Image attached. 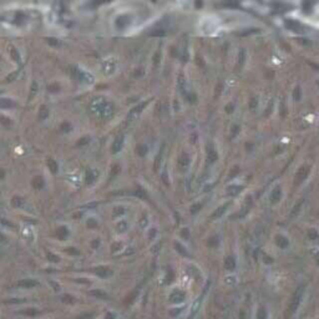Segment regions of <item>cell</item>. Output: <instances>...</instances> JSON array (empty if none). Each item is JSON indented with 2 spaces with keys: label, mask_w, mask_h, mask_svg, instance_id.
Returning a JSON list of instances; mask_svg holds the SVG:
<instances>
[{
  "label": "cell",
  "mask_w": 319,
  "mask_h": 319,
  "mask_svg": "<svg viewBox=\"0 0 319 319\" xmlns=\"http://www.w3.org/2000/svg\"><path fill=\"white\" fill-rule=\"evenodd\" d=\"M303 293H304V287H302V285L298 287L297 291L293 294V297H292L291 304H289V309H291L292 313H294L298 309V307H299V304L302 302V298H303Z\"/></svg>",
  "instance_id": "6da1fadb"
},
{
  "label": "cell",
  "mask_w": 319,
  "mask_h": 319,
  "mask_svg": "<svg viewBox=\"0 0 319 319\" xmlns=\"http://www.w3.org/2000/svg\"><path fill=\"white\" fill-rule=\"evenodd\" d=\"M19 287L21 288H25V289H31V288H35V287L39 285V283L35 280V279H21L19 283H18Z\"/></svg>",
  "instance_id": "7a4b0ae2"
},
{
  "label": "cell",
  "mask_w": 319,
  "mask_h": 319,
  "mask_svg": "<svg viewBox=\"0 0 319 319\" xmlns=\"http://www.w3.org/2000/svg\"><path fill=\"white\" fill-rule=\"evenodd\" d=\"M184 293L182 291H175L172 292V294L170 296V302L171 303H181L184 299Z\"/></svg>",
  "instance_id": "3957f363"
},
{
  "label": "cell",
  "mask_w": 319,
  "mask_h": 319,
  "mask_svg": "<svg viewBox=\"0 0 319 319\" xmlns=\"http://www.w3.org/2000/svg\"><path fill=\"white\" fill-rule=\"evenodd\" d=\"M95 273H96V276H99L100 278H107L109 276H111L112 272L107 267H99V268H95Z\"/></svg>",
  "instance_id": "277c9868"
},
{
  "label": "cell",
  "mask_w": 319,
  "mask_h": 319,
  "mask_svg": "<svg viewBox=\"0 0 319 319\" xmlns=\"http://www.w3.org/2000/svg\"><path fill=\"white\" fill-rule=\"evenodd\" d=\"M56 236H57V238H59V239L64 241L65 238H68V236H69V230H68L65 226H61V227H59V228H57V231H56Z\"/></svg>",
  "instance_id": "5b68a950"
},
{
  "label": "cell",
  "mask_w": 319,
  "mask_h": 319,
  "mask_svg": "<svg viewBox=\"0 0 319 319\" xmlns=\"http://www.w3.org/2000/svg\"><path fill=\"white\" fill-rule=\"evenodd\" d=\"M234 268H236V259L233 257H227L225 259V269L233 271Z\"/></svg>",
  "instance_id": "8992f818"
},
{
  "label": "cell",
  "mask_w": 319,
  "mask_h": 319,
  "mask_svg": "<svg viewBox=\"0 0 319 319\" xmlns=\"http://www.w3.org/2000/svg\"><path fill=\"white\" fill-rule=\"evenodd\" d=\"M276 243L280 248H287V247H288V244H289L288 239H287L284 236H277L276 237Z\"/></svg>",
  "instance_id": "52a82bcc"
},
{
  "label": "cell",
  "mask_w": 319,
  "mask_h": 319,
  "mask_svg": "<svg viewBox=\"0 0 319 319\" xmlns=\"http://www.w3.org/2000/svg\"><path fill=\"white\" fill-rule=\"evenodd\" d=\"M89 294H90V296H92V297H95V298H100V299H106V298H107V294H106L105 292L100 291V289H93V291H90V292H89Z\"/></svg>",
  "instance_id": "ba28073f"
},
{
  "label": "cell",
  "mask_w": 319,
  "mask_h": 319,
  "mask_svg": "<svg viewBox=\"0 0 319 319\" xmlns=\"http://www.w3.org/2000/svg\"><path fill=\"white\" fill-rule=\"evenodd\" d=\"M230 206V203H226V205H223V206H221L217 211H214V213L212 214V218H219L223 213L226 212V209H227V207Z\"/></svg>",
  "instance_id": "9c48e42d"
},
{
  "label": "cell",
  "mask_w": 319,
  "mask_h": 319,
  "mask_svg": "<svg viewBox=\"0 0 319 319\" xmlns=\"http://www.w3.org/2000/svg\"><path fill=\"white\" fill-rule=\"evenodd\" d=\"M23 314L27 315V317H36V315L40 314V312L38 309H35V308H27V309L23 310Z\"/></svg>",
  "instance_id": "30bf717a"
},
{
  "label": "cell",
  "mask_w": 319,
  "mask_h": 319,
  "mask_svg": "<svg viewBox=\"0 0 319 319\" xmlns=\"http://www.w3.org/2000/svg\"><path fill=\"white\" fill-rule=\"evenodd\" d=\"M33 186H34V188H35V189H40V188H43V186H44L43 178H41V177H35V178H34V181H33Z\"/></svg>",
  "instance_id": "8fae6325"
},
{
  "label": "cell",
  "mask_w": 319,
  "mask_h": 319,
  "mask_svg": "<svg viewBox=\"0 0 319 319\" xmlns=\"http://www.w3.org/2000/svg\"><path fill=\"white\" fill-rule=\"evenodd\" d=\"M279 200H280V189H279V188H276V189L273 191V193H272V202L276 203V202H278Z\"/></svg>",
  "instance_id": "7c38bea8"
},
{
  "label": "cell",
  "mask_w": 319,
  "mask_h": 319,
  "mask_svg": "<svg viewBox=\"0 0 319 319\" xmlns=\"http://www.w3.org/2000/svg\"><path fill=\"white\" fill-rule=\"evenodd\" d=\"M257 319H267V312L263 307H261L257 312Z\"/></svg>",
  "instance_id": "4fadbf2b"
},
{
  "label": "cell",
  "mask_w": 319,
  "mask_h": 319,
  "mask_svg": "<svg viewBox=\"0 0 319 319\" xmlns=\"http://www.w3.org/2000/svg\"><path fill=\"white\" fill-rule=\"evenodd\" d=\"M61 302H62V303H66V304L72 303V302H74V297L70 296V294H64V296H61Z\"/></svg>",
  "instance_id": "5bb4252c"
},
{
  "label": "cell",
  "mask_w": 319,
  "mask_h": 319,
  "mask_svg": "<svg viewBox=\"0 0 319 319\" xmlns=\"http://www.w3.org/2000/svg\"><path fill=\"white\" fill-rule=\"evenodd\" d=\"M175 247L177 248V252L178 253H181V254H183V256H188V253H187V251H186V248H183L178 242H176L175 243Z\"/></svg>",
  "instance_id": "9a60e30c"
},
{
  "label": "cell",
  "mask_w": 319,
  "mask_h": 319,
  "mask_svg": "<svg viewBox=\"0 0 319 319\" xmlns=\"http://www.w3.org/2000/svg\"><path fill=\"white\" fill-rule=\"evenodd\" d=\"M48 165H49L50 170H51L54 173H56V171H57V164L54 161V160H49V161H48Z\"/></svg>",
  "instance_id": "2e32d148"
},
{
  "label": "cell",
  "mask_w": 319,
  "mask_h": 319,
  "mask_svg": "<svg viewBox=\"0 0 319 319\" xmlns=\"http://www.w3.org/2000/svg\"><path fill=\"white\" fill-rule=\"evenodd\" d=\"M48 259H49L50 262L57 263V262L60 261V257H59V256H56V254H54V253H48Z\"/></svg>",
  "instance_id": "e0dca14e"
},
{
  "label": "cell",
  "mask_w": 319,
  "mask_h": 319,
  "mask_svg": "<svg viewBox=\"0 0 319 319\" xmlns=\"http://www.w3.org/2000/svg\"><path fill=\"white\" fill-rule=\"evenodd\" d=\"M11 203H13V206L14 207H20L21 205H23V198H20V197H14L13 200H11Z\"/></svg>",
  "instance_id": "ac0fdd59"
},
{
  "label": "cell",
  "mask_w": 319,
  "mask_h": 319,
  "mask_svg": "<svg viewBox=\"0 0 319 319\" xmlns=\"http://www.w3.org/2000/svg\"><path fill=\"white\" fill-rule=\"evenodd\" d=\"M308 237H309V239L314 241V239H317L319 237V234H318V232L315 230H309L308 231Z\"/></svg>",
  "instance_id": "d6986e66"
},
{
  "label": "cell",
  "mask_w": 319,
  "mask_h": 319,
  "mask_svg": "<svg viewBox=\"0 0 319 319\" xmlns=\"http://www.w3.org/2000/svg\"><path fill=\"white\" fill-rule=\"evenodd\" d=\"M95 177H96V173L93 175L92 171H89L87 175H86V182H87V183H92L93 180H95Z\"/></svg>",
  "instance_id": "ffe728a7"
},
{
  "label": "cell",
  "mask_w": 319,
  "mask_h": 319,
  "mask_svg": "<svg viewBox=\"0 0 319 319\" xmlns=\"http://www.w3.org/2000/svg\"><path fill=\"white\" fill-rule=\"evenodd\" d=\"M66 253L72 254V256H77V254H80V252H79L76 248H74V247H69V248H66Z\"/></svg>",
  "instance_id": "44dd1931"
},
{
  "label": "cell",
  "mask_w": 319,
  "mask_h": 319,
  "mask_svg": "<svg viewBox=\"0 0 319 319\" xmlns=\"http://www.w3.org/2000/svg\"><path fill=\"white\" fill-rule=\"evenodd\" d=\"M121 143H122V140H121V139H117V141L114 143V152H117V151L121 148Z\"/></svg>",
  "instance_id": "7402d4cb"
},
{
  "label": "cell",
  "mask_w": 319,
  "mask_h": 319,
  "mask_svg": "<svg viewBox=\"0 0 319 319\" xmlns=\"http://www.w3.org/2000/svg\"><path fill=\"white\" fill-rule=\"evenodd\" d=\"M125 212V209L122 208V207H117V208H115L114 209V216L116 217V216H120V214H122Z\"/></svg>",
  "instance_id": "603a6c76"
},
{
  "label": "cell",
  "mask_w": 319,
  "mask_h": 319,
  "mask_svg": "<svg viewBox=\"0 0 319 319\" xmlns=\"http://www.w3.org/2000/svg\"><path fill=\"white\" fill-rule=\"evenodd\" d=\"M87 226H89L90 228H93V227H96V226H97V222L95 221V219H90V221L87 222Z\"/></svg>",
  "instance_id": "cb8c5ba5"
},
{
  "label": "cell",
  "mask_w": 319,
  "mask_h": 319,
  "mask_svg": "<svg viewBox=\"0 0 319 319\" xmlns=\"http://www.w3.org/2000/svg\"><path fill=\"white\" fill-rule=\"evenodd\" d=\"M75 319H91V314H89V313H85V314H81V315L76 317Z\"/></svg>",
  "instance_id": "d4e9b609"
},
{
  "label": "cell",
  "mask_w": 319,
  "mask_h": 319,
  "mask_svg": "<svg viewBox=\"0 0 319 319\" xmlns=\"http://www.w3.org/2000/svg\"><path fill=\"white\" fill-rule=\"evenodd\" d=\"M201 207H202V205H201V203H197V205H195V206L192 207L191 212H192V213H196V212H198V211H200V208H201Z\"/></svg>",
  "instance_id": "484cf974"
},
{
  "label": "cell",
  "mask_w": 319,
  "mask_h": 319,
  "mask_svg": "<svg viewBox=\"0 0 319 319\" xmlns=\"http://www.w3.org/2000/svg\"><path fill=\"white\" fill-rule=\"evenodd\" d=\"M91 246H92V248H93V249H96V248L100 246V241H99V239H95V241H92Z\"/></svg>",
  "instance_id": "4316f807"
},
{
  "label": "cell",
  "mask_w": 319,
  "mask_h": 319,
  "mask_svg": "<svg viewBox=\"0 0 319 319\" xmlns=\"http://www.w3.org/2000/svg\"><path fill=\"white\" fill-rule=\"evenodd\" d=\"M304 177H305V173H303V172H299V173L297 175V182L299 183V182H300V181H302Z\"/></svg>",
  "instance_id": "83f0119b"
},
{
  "label": "cell",
  "mask_w": 319,
  "mask_h": 319,
  "mask_svg": "<svg viewBox=\"0 0 319 319\" xmlns=\"http://www.w3.org/2000/svg\"><path fill=\"white\" fill-rule=\"evenodd\" d=\"M120 247H121V244H120V243H114V244H112V251H114V252H116V251H118V249H120Z\"/></svg>",
  "instance_id": "f1b7e54d"
},
{
  "label": "cell",
  "mask_w": 319,
  "mask_h": 319,
  "mask_svg": "<svg viewBox=\"0 0 319 319\" xmlns=\"http://www.w3.org/2000/svg\"><path fill=\"white\" fill-rule=\"evenodd\" d=\"M125 230H126V223H125V222H122L121 225H118V231H121V232H122V231H125Z\"/></svg>",
  "instance_id": "f546056e"
},
{
  "label": "cell",
  "mask_w": 319,
  "mask_h": 319,
  "mask_svg": "<svg viewBox=\"0 0 319 319\" xmlns=\"http://www.w3.org/2000/svg\"><path fill=\"white\" fill-rule=\"evenodd\" d=\"M172 278H173V274H172V272H171V271H168V273H167V282L170 283V282L172 280Z\"/></svg>",
  "instance_id": "4dcf8cb0"
},
{
  "label": "cell",
  "mask_w": 319,
  "mask_h": 319,
  "mask_svg": "<svg viewBox=\"0 0 319 319\" xmlns=\"http://www.w3.org/2000/svg\"><path fill=\"white\" fill-rule=\"evenodd\" d=\"M0 221H2V222H3V223H4V225H6V226H9V227H14V226H13V225H11V223H10V222H6V221H5V219H4V218H0Z\"/></svg>",
  "instance_id": "1f68e13d"
},
{
  "label": "cell",
  "mask_w": 319,
  "mask_h": 319,
  "mask_svg": "<svg viewBox=\"0 0 319 319\" xmlns=\"http://www.w3.org/2000/svg\"><path fill=\"white\" fill-rule=\"evenodd\" d=\"M105 319H115V315L112 314V313H107L106 314V318Z\"/></svg>",
  "instance_id": "d6a6232c"
},
{
  "label": "cell",
  "mask_w": 319,
  "mask_h": 319,
  "mask_svg": "<svg viewBox=\"0 0 319 319\" xmlns=\"http://www.w3.org/2000/svg\"><path fill=\"white\" fill-rule=\"evenodd\" d=\"M182 236H183V237H186V238H188V231H187L186 228L182 231Z\"/></svg>",
  "instance_id": "836d02e7"
},
{
  "label": "cell",
  "mask_w": 319,
  "mask_h": 319,
  "mask_svg": "<svg viewBox=\"0 0 319 319\" xmlns=\"http://www.w3.org/2000/svg\"><path fill=\"white\" fill-rule=\"evenodd\" d=\"M4 241H5V236L0 233V242H4Z\"/></svg>",
  "instance_id": "e575fe53"
},
{
  "label": "cell",
  "mask_w": 319,
  "mask_h": 319,
  "mask_svg": "<svg viewBox=\"0 0 319 319\" xmlns=\"http://www.w3.org/2000/svg\"><path fill=\"white\" fill-rule=\"evenodd\" d=\"M156 234V231L155 230H151V233H150V238H152V236Z\"/></svg>",
  "instance_id": "d590c367"
},
{
  "label": "cell",
  "mask_w": 319,
  "mask_h": 319,
  "mask_svg": "<svg viewBox=\"0 0 319 319\" xmlns=\"http://www.w3.org/2000/svg\"><path fill=\"white\" fill-rule=\"evenodd\" d=\"M241 319H246V314H244V317H243V310L241 312Z\"/></svg>",
  "instance_id": "8d00e7d4"
},
{
  "label": "cell",
  "mask_w": 319,
  "mask_h": 319,
  "mask_svg": "<svg viewBox=\"0 0 319 319\" xmlns=\"http://www.w3.org/2000/svg\"><path fill=\"white\" fill-rule=\"evenodd\" d=\"M315 261H317V263H318V266H319V254L317 256V259H315Z\"/></svg>",
  "instance_id": "74e56055"
}]
</instances>
